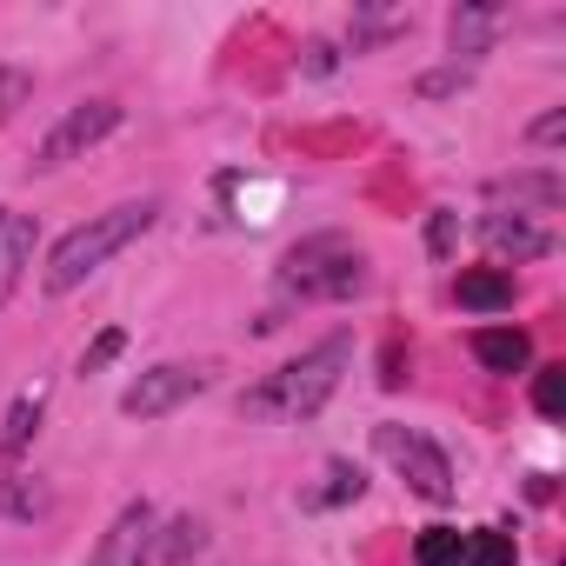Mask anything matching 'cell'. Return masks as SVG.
I'll list each match as a JSON object with an SVG mask.
<instances>
[{"label":"cell","mask_w":566,"mask_h":566,"mask_svg":"<svg viewBox=\"0 0 566 566\" xmlns=\"http://www.w3.org/2000/svg\"><path fill=\"white\" fill-rule=\"evenodd\" d=\"M301 67H307V74H334V67H340V48H334V41H307V61H301Z\"/></svg>","instance_id":"484cf974"},{"label":"cell","mask_w":566,"mask_h":566,"mask_svg":"<svg viewBox=\"0 0 566 566\" xmlns=\"http://www.w3.org/2000/svg\"><path fill=\"white\" fill-rule=\"evenodd\" d=\"M453 301H460L467 314H513V301H520V280H513L506 266H460V280H453Z\"/></svg>","instance_id":"30bf717a"},{"label":"cell","mask_w":566,"mask_h":566,"mask_svg":"<svg viewBox=\"0 0 566 566\" xmlns=\"http://www.w3.org/2000/svg\"><path fill=\"white\" fill-rule=\"evenodd\" d=\"M41 413H48V394H41V387H34V394H14L8 420H0V460H8V467L28 460V447H34V433H41Z\"/></svg>","instance_id":"4fadbf2b"},{"label":"cell","mask_w":566,"mask_h":566,"mask_svg":"<svg viewBox=\"0 0 566 566\" xmlns=\"http://www.w3.org/2000/svg\"><path fill=\"white\" fill-rule=\"evenodd\" d=\"M367 493V473L354 467V460H327V486H314L301 506L307 513H327V506H347V500H360Z\"/></svg>","instance_id":"9a60e30c"},{"label":"cell","mask_w":566,"mask_h":566,"mask_svg":"<svg viewBox=\"0 0 566 566\" xmlns=\"http://www.w3.org/2000/svg\"><path fill=\"white\" fill-rule=\"evenodd\" d=\"M480 247L513 273V266H526V260H546V253H553V233H546L533 213H506V207H493V213H480Z\"/></svg>","instance_id":"ba28073f"},{"label":"cell","mask_w":566,"mask_h":566,"mask_svg":"<svg viewBox=\"0 0 566 566\" xmlns=\"http://www.w3.org/2000/svg\"><path fill=\"white\" fill-rule=\"evenodd\" d=\"M453 233H460V213H447V207H440V213L427 220V247L447 260V253H453Z\"/></svg>","instance_id":"cb8c5ba5"},{"label":"cell","mask_w":566,"mask_h":566,"mask_svg":"<svg viewBox=\"0 0 566 566\" xmlns=\"http://www.w3.org/2000/svg\"><path fill=\"white\" fill-rule=\"evenodd\" d=\"M200 394H207V367L160 360V367H147V374L120 394V413H127V420H167L174 407H187V400H200Z\"/></svg>","instance_id":"8992f818"},{"label":"cell","mask_w":566,"mask_h":566,"mask_svg":"<svg viewBox=\"0 0 566 566\" xmlns=\"http://www.w3.org/2000/svg\"><path fill=\"white\" fill-rule=\"evenodd\" d=\"M467 81H473V67H460V61H453V67L420 74V81H413V94H420V101H447V94H467Z\"/></svg>","instance_id":"44dd1931"},{"label":"cell","mask_w":566,"mask_h":566,"mask_svg":"<svg viewBox=\"0 0 566 566\" xmlns=\"http://www.w3.org/2000/svg\"><path fill=\"white\" fill-rule=\"evenodd\" d=\"M34 260V220L8 213V233H0V280H21Z\"/></svg>","instance_id":"e0dca14e"},{"label":"cell","mask_w":566,"mask_h":566,"mask_svg":"<svg viewBox=\"0 0 566 566\" xmlns=\"http://www.w3.org/2000/svg\"><path fill=\"white\" fill-rule=\"evenodd\" d=\"M0 513H8V520H34V513H48V493L34 480L8 473V480H0Z\"/></svg>","instance_id":"d6986e66"},{"label":"cell","mask_w":566,"mask_h":566,"mask_svg":"<svg viewBox=\"0 0 566 566\" xmlns=\"http://www.w3.org/2000/svg\"><path fill=\"white\" fill-rule=\"evenodd\" d=\"M367 253L347 240V233H307V240H294L287 253H280V287L287 294H301V301H354V294H367Z\"/></svg>","instance_id":"3957f363"},{"label":"cell","mask_w":566,"mask_h":566,"mask_svg":"<svg viewBox=\"0 0 566 566\" xmlns=\"http://www.w3.org/2000/svg\"><path fill=\"white\" fill-rule=\"evenodd\" d=\"M160 220V200L154 193H140V200H120V207H107V213H87L81 227H67L54 247H48V266H41V287L61 301V294H74V287H87V280L114 260V253H127L147 227Z\"/></svg>","instance_id":"7a4b0ae2"},{"label":"cell","mask_w":566,"mask_h":566,"mask_svg":"<svg viewBox=\"0 0 566 566\" xmlns=\"http://www.w3.org/2000/svg\"><path fill=\"white\" fill-rule=\"evenodd\" d=\"M21 94H28V74H14V67H0V120H8V114L21 107Z\"/></svg>","instance_id":"d4e9b609"},{"label":"cell","mask_w":566,"mask_h":566,"mask_svg":"<svg viewBox=\"0 0 566 566\" xmlns=\"http://www.w3.org/2000/svg\"><path fill=\"white\" fill-rule=\"evenodd\" d=\"M347 367H354V334H327V340H314L307 354H294L287 367H273L260 387H247V394H240V420L301 427V420H314V413L340 394Z\"/></svg>","instance_id":"6da1fadb"},{"label":"cell","mask_w":566,"mask_h":566,"mask_svg":"<svg viewBox=\"0 0 566 566\" xmlns=\"http://www.w3.org/2000/svg\"><path fill=\"white\" fill-rule=\"evenodd\" d=\"M120 354H127V334H120V327H107V334H94V340H87V354H81V374L94 380V374H101V367H114Z\"/></svg>","instance_id":"7402d4cb"},{"label":"cell","mask_w":566,"mask_h":566,"mask_svg":"<svg viewBox=\"0 0 566 566\" xmlns=\"http://www.w3.org/2000/svg\"><path fill=\"white\" fill-rule=\"evenodd\" d=\"M374 447H380V460H394V473H400L427 506H453L460 480H453L447 447H433L420 427H400V420H380V427H374Z\"/></svg>","instance_id":"277c9868"},{"label":"cell","mask_w":566,"mask_h":566,"mask_svg":"<svg viewBox=\"0 0 566 566\" xmlns=\"http://www.w3.org/2000/svg\"><path fill=\"white\" fill-rule=\"evenodd\" d=\"M526 140H533V147H559V140H566V107H546V114L526 127Z\"/></svg>","instance_id":"603a6c76"},{"label":"cell","mask_w":566,"mask_h":566,"mask_svg":"<svg viewBox=\"0 0 566 566\" xmlns=\"http://www.w3.org/2000/svg\"><path fill=\"white\" fill-rule=\"evenodd\" d=\"M460 566H520V546L506 526H480V533H460Z\"/></svg>","instance_id":"2e32d148"},{"label":"cell","mask_w":566,"mask_h":566,"mask_svg":"<svg viewBox=\"0 0 566 566\" xmlns=\"http://www.w3.org/2000/svg\"><path fill=\"white\" fill-rule=\"evenodd\" d=\"M413 566H460V526H427L413 539Z\"/></svg>","instance_id":"ac0fdd59"},{"label":"cell","mask_w":566,"mask_h":566,"mask_svg":"<svg viewBox=\"0 0 566 566\" xmlns=\"http://www.w3.org/2000/svg\"><path fill=\"white\" fill-rule=\"evenodd\" d=\"M493 41H500V8H493V0H460V8L447 14V48H453L460 67L493 54Z\"/></svg>","instance_id":"9c48e42d"},{"label":"cell","mask_w":566,"mask_h":566,"mask_svg":"<svg viewBox=\"0 0 566 566\" xmlns=\"http://www.w3.org/2000/svg\"><path fill=\"white\" fill-rule=\"evenodd\" d=\"M0 233H8V207H0Z\"/></svg>","instance_id":"4316f807"},{"label":"cell","mask_w":566,"mask_h":566,"mask_svg":"<svg viewBox=\"0 0 566 566\" xmlns=\"http://www.w3.org/2000/svg\"><path fill=\"white\" fill-rule=\"evenodd\" d=\"M533 413L539 420L566 413V367H533Z\"/></svg>","instance_id":"ffe728a7"},{"label":"cell","mask_w":566,"mask_h":566,"mask_svg":"<svg viewBox=\"0 0 566 566\" xmlns=\"http://www.w3.org/2000/svg\"><path fill=\"white\" fill-rule=\"evenodd\" d=\"M486 193L493 200H513V213H553L559 200H566V180L553 174V167H533V174H500V180H486Z\"/></svg>","instance_id":"7c38bea8"},{"label":"cell","mask_w":566,"mask_h":566,"mask_svg":"<svg viewBox=\"0 0 566 566\" xmlns=\"http://www.w3.org/2000/svg\"><path fill=\"white\" fill-rule=\"evenodd\" d=\"M207 546V526L193 520V513H174L167 526H154V559L160 566H180V559H193Z\"/></svg>","instance_id":"5bb4252c"},{"label":"cell","mask_w":566,"mask_h":566,"mask_svg":"<svg viewBox=\"0 0 566 566\" xmlns=\"http://www.w3.org/2000/svg\"><path fill=\"white\" fill-rule=\"evenodd\" d=\"M154 526H160V513H154L147 500H127V506L107 520V533H101V546L87 553V566H154Z\"/></svg>","instance_id":"52a82bcc"},{"label":"cell","mask_w":566,"mask_h":566,"mask_svg":"<svg viewBox=\"0 0 566 566\" xmlns=\"http://www.w3.org/2000/svg\"><path fill=\"white\" fill-rule=\"evenodd\" d=\"M120 120H127V107H120L114 94H94V101L67 107V114L41 134L34 167H41V174H54V167H67V160H87L101 140H114V134H120Z\"/></svg>","instance_id":"5b68a950"},{"label":"cell","mask_w":566,"mask_h":566,"mask_svg":"<svg viewBox=\"0 0 566 566\" xmlns=\"http://www.w3.org/2000/svg\"><path fill=\"white\" fill-rule=\"evenodd\" d=\"M473 360L493 374V380H513L533 367V334L526 327H480L473 334Z\"/></svg>","instance_id":"8fae6325"}]
</instances>
